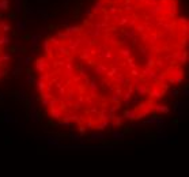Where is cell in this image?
Segmentation results:
<instances>
[{
    "label": "cell",
    "instance_id": "obj_4",
    "mask_svg": "<svg viewBox=\"0 0 189 177\" xmlns=\"http://www.w3.org/2000/svg\"><path fill=\"white\" fill-rule=\"evenodd\" d=\"M18 29H19V31H25V30H26V23L18 22Z\"/></svg>",
    "mask_w": 189,
    "mask_h": 177
},
{
    "label": "cell",
    "instance_id": "obj_1",
    "mask_svg": "<svg viewBox=\"0 0 189 177\" xmlns=\"http://www.w3.org/2000/svg\"><path fill=\"white\" fill-rule=\"evenodd\" d=\"M0 7H2V10H8L10 3L7 2V0H2V2H0Z\"/></svg>",
    "mask_w": 189,
    "mask_h": 177
},
{
    "label": "cell",
    "instance_id": "obj_6",
    "mask_svg": "<svg viewBox=\"0 0 189 177\" xmlns=\"http://www.w3.org/2000/svg\"><path fill=\"white\" fill-rule=\"evenodd\" d=\"M123 136H124L123 133H119V132H116V133H114V135H113V138H116V139H117V138H123Z\"/></svg>",
    "mask_w": 189,
    "mask_h": 177
},
{
    "label": "cell",
    "instance_id": "obj_3",
    "mask_svg": "<svg viewBox=\"0 0 189 177\" xmlns=\"http://www.w3.org/2000/svg\"><path fill=\"white\" fill-rule=\"evenodd\" d=\"M22 0H15V10H16V12H21V10H22Z\"/></svg>",
    "mask_w": 189,
    "mask_h": 177
},
{
    "label": "cell",
    "instance_id": "obj_2",
    "mask_svg": "<svg viewBox=\"0 0 189 177\" xmlns=\"http://www.w3.org/2000/svg\"><path fill=\"white\" fill-rule=\"evenodd\" d=\"M30 115H31V119H33V121H38V117H37V113H35V111H34V108H31L30 109Z\"/></svg>",
    "mask_w": 189,
    "mask_h": 177
},
{
    "label": "cell",
    "instance_id": "obj_5",
    "mask_svg": "<svg viewBox=\"0 0 189 177\" xmlns=\"http://www.w3.org/2000/svg\"><path fill=\"white\" fill-rule=\"evenodd\" d=\"M38 40H40V36H33L31 41H33V46H35L37 44H38Z\"/></svg>",
    "mask_w": 189,
    "mask_h": 177
}]
</instances>
